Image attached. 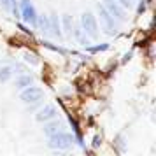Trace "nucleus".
Returning a JSON list of instances; mask_svg holds the SVG:
<instances>
[{"instance_id":"1","label":"nucleus","mask_w":156,"mask_h":156,"mask_svg":"<svg viewBox=\"0 0 156 156\" xmlns=\"http://www.w3.org/2000/svg\"><path fill=\"white\" fill-rule=\"evenodd\" d=\"M74 142L72 135L63 133V132H56V133L49 135V144L51 147H58V149H69L70 144Z\"/></svg>"},{"instance_id":"2","label":"nucleus","mask_w":156,"mask_h":156,"mask_svg":"<svg viewBox=\"0 0 156 156\" xmlns=\"http://www.w3.org/2000/svg\"><path fill=\"white\" fill-rule=\"evenodd\" d=\"M42 95H44V91L41 88H37V86H28V88L21 93V100L27 102V104H34V102H39V100L42 98Z\"/></svg>"},{"instance_id":"3","label":"nucleus","mask_w":156,"mask_h":156,"mask_svg":"<svg viewBox=\"0 0 156 156\" xmlns=\"http://www.w3.org/2000/svg\"><path fill=\"white\" fill-rule=\"evenodd\" d=\"M21 14H23V20H25V21H30V23L37 21L35 9L30 4V0H21Z\"/></svg>"},{"instance_id":"4","label":"nucleus","mask_w":156,"mask_h":156,"mask_svg":"<svg viewBox=\"0 0 156 156\" xmlns=\"http://www.w3.org/2000/svg\"><path fill=\"white\" fill-rule=\"evenodd\" d=\"M83 27H84V32H88L91 37L97 35V20L93 14H90V12L83 14Z\"/></svg>"},{"instance_id":"5","label":"nucleus","mask_w":156,"mask_h":156,"mask_svg":"<svg viewBox=\"0 0 156 156\" xmlns=\"http://www.w3.org/2000/svg\"><path fill=\"white\" fill-rule=\"evenodd\" d=\"M105 5H107V11H109V14L112 16H116L118 20H123L125 18V12H123V9L114 2V0H105Z\"/></svg>"},{"instance_id":"6","label":"nucleus","mask_w":156,"mask_h":156,"mask_svg":"<svg viewBox=\"0 0 156 156\" xmlns=\"http://www.w3.org/2000/svg\"><path fill=\"white\" fill-rule=\"evenodd\" d=\"M56 116V109L53 105H46L42 107L41 111H39V114H37V119L39 121H48V119H53Z\"/></svg>"},{"instance_id":"7","label":"nucleus","mask_w":156,"mask_h":156,"mask_svg":"<svg viewBox=\"0 0 156 156\" xmlns=\"http://www.w3.org/2000/svg\"><path fill=\"white\" fill-rule=\"evenodd\" d=\"M100 18H102V21H104V25H105V28L109 30V32H112L114 20H112V16L109 14V11H107L105 7H100Z\"/></svg>"},{"instance_id":"8","label":"nucleus","mask_w":156,"mask_h":156,"mask_svg":"<svg viewBox=\"0 0 156 156\" xmlns=\"http://www.w3.org/2000/svg\"><path fill=\"white\" fill-rule=\"evenodd\" d=\"M32 81H34V79H32V76H21V77L16 81V86L25 88V86H30V84H32Z\"/></svg>"},{"instance_id":"9","label":"nucleus","mask_w":156,"mask_h":156,"mask_svg":"<svg viewBox=\"0 0 156 156\" xmlns=\"http://www.w3.org/2000/svg\"><path fill=\"white\" fill-rule=\"evenodd\" d=\"M60 128H62V123H51V125H48L44 130H46L48 135H53V133H56V132H60Z\"/></svg>"},{"instance_id":"10","label":"nucleus","mask_w":156,"mask_h":156,"mask_svg":"<svg viewBox=\"0 0 156 156\" xmlns=\"http://www.w3.org/2000/svg\"><path fill=\"white\" fill-rule=\"evenodd\" d=\"M11 77V67H2L0 69V81H7Z\"/></svg>"},{"instance_id":"11","label":"nucleus","mask_w":156,"mask_h":156,"mask_svg":"<svg viewBox=\"0 0 156 156\" xmlns=\"http://www.w3.org/2000/svg\"><path fill=\"white\" fill-rule=\"evenodd\" d=\"M4 4V7L9 9V11H16V0H0Z\"/></svg>"},{"instance_id":"12","label":"nucleus","mask_w":156,"mask_h":156,"mask_svg":"<svg viewBox=\"0 0 156 156\" xmlns=\"http://www.w3.org/2000/svg\"><path fill=\"white\" fill-rule=\"evenodd\" d=\"M39 25L44 32H49V18H41L39 20Z\"/></svg>"},{"instance_id":"13","label":"nucleus","mask_w":156,"mask_h":156,"mask_svg":"<svg viewBox=\"0 0 156 156\" xmlns=\"http://www.w3.org/2000/svg\"><path fill=\"white\" fill-rule=\"evenodd\" d=\"M25 60H27L28 63H32V65H37V63H39V60H37V56L34 55V53H27V55H25Z\"/></svg>"},{"instance_id":"14","label":"nucleus","mask_w":156,"mask_h":156,"mask_svg":"<svg viewBox=\"0 0 156 156\" xmlns=\"http://www.w3.org/2000/svg\"><path fill=\"white\" fill-rule=\"evenodd\" d=\"M107 48H109L107 44H102V46H97V48H90V51L91 53H98V51H105Z\"/></svg>"},{"instance_id":"15","label":"nucleus","mask_w":156,"mask_h":156,"mask_svg":"<svg viewBox=\"0 0 156 156\" xmlns=\"http://www.w3.org/2000/svg\"><path fill=\"white\" fill-rule=\"evenodd\" d=\"M77 84H79V90H81V91H90V84H88V83H84V81H79Z\"/></svg>"},{"instance_id":"16","label":"nucleus","mask_w":156,"mask_h":156,"mask_svg":"<svg viewBox=\"0 0 156 156\" xmlns=\"http://www.w3.org/2000/svg\"><path fill=\"white\" fill-rule=\"evenodd\" d=\"M70 125H72V126H74V132H76V133H77V135H81V130H79V125H77V121L74 119L72 116H70Z\"/></svg>"},{"instance_id":"17","label":"nucleus","mask_w":156,"mask_h":156,"mask_svg":"<svg viewBox=\"0 0 156 156\" xmlns=\"http://www.w3.org/2000/svg\"><path fill=\"white\" fill-rule=\"evenodd\" d=\"M44 46H46V48H49V49H53V51H60V53H63L62 48H56V46H53L51 42H44Z\"/></svg>"},{"instance_id":"18","label":"nucleus","mask_w":156,"mask_h":156,"mask_svg":"<svg viewBox=\"0 0 156 156\" xmlns=\"http://www.w3.org/2000/svg\"><path fill=\"white\" fill-rule=\"evenodd\" d=\"M63 25H65V28L67 30H72L70 28V18H69V16H65L63 18Z\"/></svg>"},{"instance_id":"19","label":"nucleus","mask_w":156,"mask_h":156,"mask_svg":"<svg viewBox=\"0 0 156 156\" xmlns=\"http://www.w3.org/2000/svg\"><path fill=\"white\" fill-rule=\"evenodd\" d=\"M118 2H119L123 7H130L132 5V0H118Z\"/></svg>"},{"instance_id":"20","label":"nucleus","mask_w":156,"mask_h":156,"mask_svg":"<svg viewBox=\"0 0 156 156\" xmlns=\"http://www.w3.org/2000/svg\"><path fill=\"white\" fill-rule=\"evenodd\" d=\"M93 146H95V147H98V146H100V137H95V142H93Z\"/></svg>"}]
</instances>
